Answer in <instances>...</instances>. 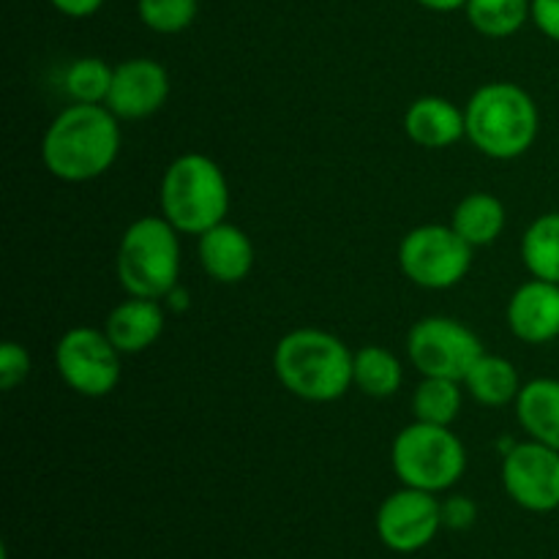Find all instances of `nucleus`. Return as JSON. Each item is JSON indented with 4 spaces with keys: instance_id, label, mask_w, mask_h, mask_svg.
I'll return each instance as SVG.
<instances>
[{
    "instance_id": "obj_4",
    "label": "nucleus",
    "mask_w": 559,
    "mask_h": 559,
    "mask_svg": "<svg viewBox=\"0 0 559 559\" xmlns=\"http://www.w3.org/2000/svg\"><path fill=\"white\" fill-rule=\"evenodd\" d=\"M158 202H162V216L180 235L200 238L211 227L227 222V175L205 153H183L164 169Z\"/></svg>"
},
{
    "instance_id": "obj_31",
    "label": "nucleus",
    "mask_w": 559,
    "mask_h": 559,
    "mask_svg": "<svg viewBox=\"0 0 559 559\" xmlns=\"http://www.w3.org/2000/svg\"><path fill=\"white\" fill-rule=\"evenodd\" d=\"M167 306L173 311H186L189 309V293H186V289L178 284V287L167 295Z\"/></svg>"
},
{
    "instance_id": "obj_22",
    "label": "nucleus",
    "mask_w": 559,
    "mask_h": 559,
    "mask_svg": "<svg viewBox=\"0 0 559 559\" xmlns=\"http://www.w3.org/2000/svg\"><path fill=\"white\" fill-rule=\"evenodd\" d=\"M464 11L480 36L508 38L533 20V0H467Z\"/></svg>"
},
{
    "instance_id": "obj_5",
    "label": "nucleus",
    "mask_w": 559,
    "mask_h": 559,
    "mask_svg": "<svg viewBox=\"0 0 559 559\" xmlns=\"http://www.w3.org/2000/svg\"><path fill=\"white\" fill-rule=\"evenodd\" d=\"M118 282L126 295L162 300L178 287L180 233L164 216H142L126 227L118 246Z\"/></svg>"
},
{
    "instance_id": "obj_6",
    "label": "nucleus",
    "mask_w": 559,
    "mask_h": 559,
    "mask_svg": "<svg viewBox=\"0 0 559 559\" xmlns=\"http://www.w3.org/2000/svg\"><path fill=\"white\" fill-rule=\"evenodd\" d=\"M391 464L402 486L440 495L464 478L467 448L453 435L451 426L413 420L393 440Z\"/></svg>"
},
{
    "instance_id": "obj_2",
    "label": "nucleus",
    "mask_w": 559,
    "mask_h": 559,
    "mask_svg": "<svg viewBox=\"0 0 559 559\" xmlns=\"http://www.w3.org/2000/svg\"><path fill=\"white\" fill-rule=\"evenodd\" d=\"M353 360L355 353L338 336L320 328H298L278 338L273 374L293 396L328 404L353 388Z\"/></svg>"
},
{
    "instance_id": "obj_1",
    "label": "nucleus",
    "mask_w": 559,
    "mask_h": 559,
    "mask_svg": "<svg viewBox=\"0 0 559 559\" xmlns=\"http://www.w3.org/2000/svg\"><path fill=\"white\" fill-rule=\"evenodd\" d=\"M120 126L107 104H69L41 140V162L58 180L87 183L107 173L120 153Z\"/></svg>"
},
{
    "instance_id": "obj_28",
    "label": "nucleus",
    "mask_w": 559,
    "mask_h": 559,
    "mask_svg": "<svg viewBox=\"0 0 559 559\" xmlns=\"http://www.w3.org/2000/svg\"><path fill=\"white\" fill-rule=\"evenodd\" d=\"M533 22L546 38L559 44V0H533Z\"/></svg>"
},
{
    "instance_id": "obj_9",
    "label": "nucleus",
    "mask_w": 559,
    "mask_h": 559,
    "mask_svg": "<svg viewBox=\"0 0 559 559\" xmlns=\"http://www.w3.org/2000/svg\"><path fill=\"white\" fill-rule=\"evenodd\" d=\"M120 349L109 342L107 331L76 325L55 344V369L60 380L85 399H104L118 388L123 366Z\"/></svg>"
},
{
    "instance_id": "obj_16",
    "label": "nucleus",
    "mask_w": 559,
    "mask_h": 559,
    "mask_svg": "<svg viewBox=\"0 0 559 559\" xmlns=\"http://www.w3.org/2000/svg\"><path fill=\"white\" fill-rule=\"evenodd\" d=\"M404 131L415 145L426 151H442L467 136L464 109H459L451 98L420 96L404 112Z\"/></svg>"
},
{
    "instance_id": "obj_3",
    "label": "nucleus",
    "mask_w": 559,
    "mask_h": 559,
    "mask_svg": "<svg viewBox=\"0 0 559 559\" xmlns=\"http://www.w3.org/2000/svg\"><path fill=\"white\" fill-rule=\"evenodd\" d=\"M467 140L484 156L513 162L535 145L540 112L535 98L516 82H486L464 107Z\"/></svg>"
},
{
    "instance_id": "obj_21",
    "label": "nucleus",
    "mask_w": 559,
    "mask_h": 559,
    "mask_svg": "<svg viewBox=\"0 0 559 559\" xmlns=\"http://www.w3.org/2000/svg\"><path fill=\"white\" fill-rule=\"evenodd\" d=\"M522 262L533 278L559 284V211L530 224L522 238Z\"/></svg>"
},
{
    "instance_id": "obj_8",
    "label": "nucleus",
    "mask_w": 559,
    "mask_h": 559,
    "mask_svg": "<svg viewBox=\"0 0 559 559\" xmlns=\"http://www.w3.org/2000/svg\"><path fill=\"white\" fill-rule=\"evenodd\" d=\"M407 355L420 377H445L464 382L467 371L486 355L473 328L453 317H424L407 333Z\"/></svg>"
},
{
    "instance_id": "obj_25",
    "label": "nucleus",
    "mask_w": 559,
    "mask_h": 559,
    "mask_svg": "<svg viewBox=\"0 0 559 559\" xmlns=\"http://www.w3.org/2000/svg\"><path fill=\"white\" fill-rule=\"evenodd\" d=\"M197 9H200L197 0H140L136 3L142 25L164 36L186 31L197 20Z\"/></svg>"
},
{
    "instance_id": "obj_20",
    "label": "nucleus",
    "mask_w": 559,
    "mask_h": 559,
    "mask_svg": "<svg viewBox=\"0 0 559 559\" xmlns=\"http://www.w3.org/2000/svg\"><path fill=\"white\" fill-rule=\"evenodd\" d=\"M404 382V366L396 355L380 344H369L355 353L353 360V388L364 396L388 399L399 393Z\"/></svg>"
},
{
    "instance_id": "obj_30",
    "label": "nucleus",
    "mask_w": 559,
    "mask_h": 559,
    "mask_svg": "<svg viewBox=\"0 0 559 559\" xmlns=\"http://www.w3.org/2000/svg\"><path fill=\"white\" fill-rule=\"evenodd\" d=\"M415 3H420L424 9L429 11H442V14H448V11H459L467 5V0H415Z\"/></svg>"
},
{
    "instance_id": "obj_11",
    "label": "nucleus",
    "mask_w": 559,
    "mask_h": 559,
    "mask_svg": "<svg viewBox=\"0 0 559 559\" xmlns=\"http://www.w3.org/2000/svg\"><path fill=\"white\" fill-rule=\"evenodd\" d=\"M442 530V502L420 489L393 491L377 511V535L382 546L396 555H415L426 549Z\"/></svg>"
},
{
    "instance_id": "obj_19",
    "label": "nucleus",
    "mask_w": 559,
    "mask_h": 559,
    "mask_svg": "<svg viewBox=\"0 0 559 559\" xmlns=\"http://www.w3.org/2000/svg\"><path fill=\"white\" fill-rule=\"evenodd\" d=\"M506 205L500 197L489 194V191H473L451 213V227L467 240L473 249L478 246H491L506 229Z\"/></svg>"
},
{
    "instance_id": "obj_23",
    "label": "nucleus",
    "mask_w": 559,
    "mask_h": 559,
    "mask_svg": "<svg viewBox=\"0 0 559 559\" xmlns=\"http://www.w3.org/2000/svg\"><path fill=\"white\" fill-rule=\"evenodd\" d=\"M462 415V382L445 377H424L413 393V418L420 424L453 426Z\"/></svg>"
},
{
    "instance_id": "obj_7",
    "label": "nucleus",
    "mask_w": 559,
    "mask_h": 559,
    "mask_svg": "<svg viewBox=\"0 0 559 559\" xmlns=\"http://www.w3.org/2000/svg\"><path fill=\"white\" fill-rule=\"evenodd\" d=\"M473 246L451 224H420L399 243V267L424 289H451L473 267Z\"/></svg>"
},
{
    "instance_id": "obj_14",
    "label": "nucleus",
    "mask_w": 559,
    "mask_h": 559,
    "mask_svg": "<svg viewBox=\"0 0 559 559\" xmlns=\"http://www.w3.org/2000/svg\"><path fill=\"white\" fill-rule=\"evenodd\" d=\"M200 265L213 282L240 284L254 267V243L235 224L222 222L200 235L197 240Z\"/></svg>"
},
{
    "instance_id": "obj_27",
    "label": "nucleus",
    "mask_w": 559,
    "mask_h": 559,
    "mask_svg": "<svg viewBox=\"0 0 559 559\" xmlns=\"http://www.w3.org/2000/svg\"><path fill=\"white\" fill-rule=\"evenodd\" d=\"M475 522H478V506H475V500L456 495L442 502V527L462 533V530L473 527Z\"/></svg>"
},
{
    "instance_id": "obj_17",
    "label": "nucleus",
    "mask_w": 559,
    "mask_h": 559,
    "mask_svg": "<svg viewBox=\"0 0 559 559\" xmlns=\"http://www.w3.org/2000/svg\"><path fill=\"white\" fill-rule=\"evenodd\" d=\"M516 420L530 440L559 451V380L555 377H535L524 382L516 399Z\"/></svg>"
},
{
    "instance_id": "obj_10",
    "label": "nucleus",
    "mask_w": 559,
    "mask_h": 559,
    "mask_svg": "<svg viewBox=\"0 0 559 559\" xmlns=\"http://www.w3.org/2000/svg\"><path fill=\"white\" fill-rule=\"evenodd\" d=\"M502 486L519 508L551 513L559 508V451L538 440L516 442L502 456Z\"/></svg>"
},
{
    "instance_id": "obj_15",
    "label": "nucleus",
    "mask_w": 559,
    "mask_h": 559,
    "mask_svg": "<svg viewBox=\"0 0 559 559\" xmlns=\"http://www.w3.org/2000/svg\"><path fill=\"white\" fill-rule=\"evenodd\" d=\"M164 322H167V317H164L158 300L129 295L109 311L107 320H104V331L120 353L140 355L162 338Z\"/></svg>"
},
{
    "instance_id": "obj_13",
    "label": "nucleus",
    "mask_w": 559,
    "mask_h": 559,
    "mask_svg": "<svg viewBox=\"0 0 559 559\" xmlns=\"http://www.w3.org/2000/svg\"><path fill=\"white\" fill-rule=\"evenodd\" d=\"M508 328L524 344H551L559 338V284L530 278L508 300Z\"/></svg>"
},
{
    "instance_id": "obj_29",
    "label": "nucleus",
    "mask_w": 559,
    "mask_h": 559,
    "mask_svg": "<svg viewBox=\"0 0 559 559\" xmlns=\"http://www.w3.org/2000/svg\"><path fill=\"white\" fill-rule=\"evenodd\" d=\"M60 14L71 16V20H85L93 16L104 5V0H49Z\"/></svg>"
},
{
    "instance_id": "obj_26",
    "label": "nucleus",
    "mask_w": 559,
    "mask_h": 559,
    "mask_svg": "<svg viewBox=\"0 0 559 559\" xmlns=\"http://www.w3.org/2000/svg\"><path fill=\"white\" fill-rule=\"evenodd\" d=\"M31 374V353L16 342H3L0 347V388L14 391Z\"/></svg>"
},
{
    "instance_id": "obj_12",
    "label": "nucleus",
    "mask_w": 559,
    "mask_h": 559,
    "mask_svg": "<svg viewBox=\"0 0 559 559\" xmlns=\"http://www.w3.org/2000/svg\"><path fill=\"white\" fill-rule=\"evenodd\" d=\"M169 71L153 58H131L115 66L107 107L118 120H145L167 104Z\"/></svg>"
},
{
    "instance_id": "obj_18",
    "label": "nucleus",
    "mask_w": 559,
    "mask_h": 559,
    "mask_svg": "<svg viewBox=\"0 0 559 559\" xmlns=\"http://www.w3.org/2000/svg\"><path fill=\"white\" fill-rule=\"evenodd\" d=\"M464 391L478 402L480 407H506V404H516L519 391H522V377H519L516 366L500 355L486 353L473 369L464 377Z\"/></svg>"
},
{
    "instance_id": "obj_24",
    "label": "nucleus",
    "mask_w": 559,
    "mask_h": 559,
    "mask_svg": "<svg viewBox=\"0 0 559 559\" xmlns=\"http://www.w3.org/2000/svg\"><path fill=\"white\" fill-rule=\"evenodd\" d=\"M112 66L102 58H76L66 66L63 91L74 104H104L112 85Z\"/></svg>"
}]
</instances>
